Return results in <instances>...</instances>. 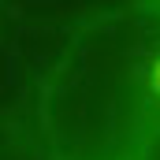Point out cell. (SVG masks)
<instances>
[{
    "label": "cell",
    "instance_id": "obj_1",
    "mask_svg": "<svg viewBox=\"0 0 160 160\" xmlns=\"http://www.w3.org/2000/svg\"><path fill=\"white\" fill-rule=\"evenodd\" d=\"M149 93H153V97L160 101V56L153 60V63H149Z\"/></svg>",
    "mask_w": 160,
    "mask_h": 160
}]
</instances>
